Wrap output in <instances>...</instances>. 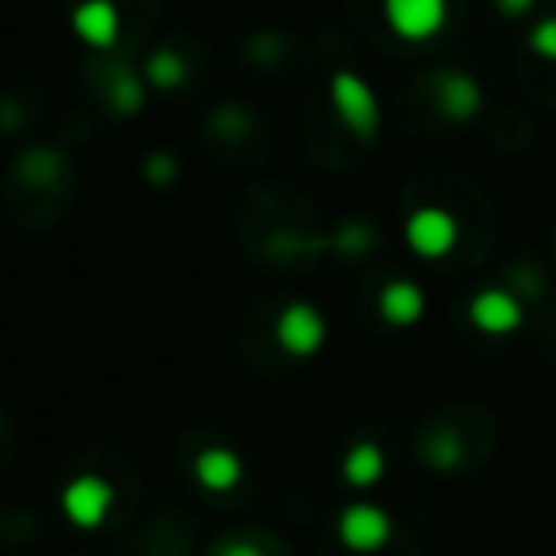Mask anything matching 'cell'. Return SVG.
Instances as JSON below:
<instances>
[{"instance_id": "obj_6", "label": "cell", "mask_w": 556, "mask_h": 556, "mask_svg": "<svg viewBox=\"0 0 556 556\" xmlns=\"http://www.w3.org/2000/svg\"><path fill=\"white\" fill-rule=\"evenodd\" d=\"M106 4H111L117 12V20H122V46H117V53L137 58L144 35L155 27V20H160L163 0H106Z\"/></svg>"}, {"instance_id": "obj_13", "label": "cell", "mask_w": 556, "mask_h": 556, "mask_svg": "<svg viewBox=\"0 0 556 556\" xmlns=\"http://www.w3.org/2000/svg\"><path fill=\"white\" fill-rule=\"evenodd\" d=\"M496 4H500V12H504V15H522L530 4H534V0H496Z\"/></svg>"}, {"instance_id": "obj_12", "label": "cell", "mask_w": 556, "mask_h": 556, "mask_svg": "<svg viewBox=\"0 0 556 556\" xmlns=\"http://www.w3.org/2000/svg\"><path fill=\"white\" fill-rule=\"evenodd\" d=\"M530 46H534V53H542V58L556 61V20L538 23L534 35H530Z\"/></svg>"}, {"instance_id": "obj_11", "label": "cell", "mask_w": 556, "mask_h": 556, "mask_svg": "<svg viewBox=\"0 0 556 556\" xmlns=\"http://www.w3.org/2000/svg\"><path fill=\"white\" fill-rule=\"evenodd\" d=\"M420 311V295L413 288H390L387 292V315L390 318H413Z\"/></svg>"}, {"instance_id": "obj_3", "label": "cell", "mask_w": 556, "mask_h": 556, "mask_svg": "<svg viewBox=\"0 0 556 556\" xmlns=\"http://www.w3.org/2000/svg\"><path fill=\"white\" fill-rule=\"evenodd\" d=\"M330 99H333V111L349 125L356 137H375L379 129V103H375L371 88H367L359 76L352 73H337L330 80Z\"/></svg>"}, {"instance_id": "obj_2", "label": "cell", "mask_w": 556, "mask_h": 556, "mask_svg": "<svg viewBox=\"0 0 556 556\" xmlns=\"http://www.w3.org/2000/svg\"><path fill=\"white\" fill-rule=\"evenodd\" d=\"M84 80L96 103L117 117H132L144 103V84L132 68V58L117 50H91L84 58Z\"/></svg>"}, {"instance_id": "obj_8", "label": "cell", "mask_w": 556, "mask_h": 556, "mask_svg": "<svg viewBox=\"0 0 556 556\" xmlns=\"http://www.w3.org/2000/svg\"><path fill=\"white\" fill-rule=\"evenodd\" d=\"M409 242L420 254H443L454 242V220L440 208H420L409 220Z\"/></svg>"}, {"instance_id": "obj_9", "label": "cell", "mask_w": 556, "mask_h": 556, "mask_svg": "<svg viewBox=\"0 0 556 556\" xmlns=\"http://www.w3.org/2000/svg\"><path fill=\"white\" fill-rule=\"evenodd\" d=\"M440 103L454 122H466L481 106V91H477V84L469 76H446L440 84Z\"/></svg>"}, {"instance_id": "obj_4", "label": "cell", "mask_w": 556, "mask_h": 556, "mask_svg": "<svg viewBox=\"0 0 556 556\" xmlns=\"http://www.w3.org/2000/svg\"><path fill=\"white\" fill-rule=\"evenodd\" d=\"M387 20L402 38L420 42L443 27L446 0H387Z\"/></svg>"}, {"instance_id": "obj_10", "label": "cell", "mask_w": 556, "mask_h": 556, "mask_svg": "<svg viewBox=\"0 0 556 556\" xmlns=\"http://www.w3.org/2000/svg\"><path fill=\"white\" fill-rule=\"evenodd\" d=\"M477 318H481L484 326H492V330L511 326L515 323V303H507L504 295H484V300L477 303Z\"/></svg>"}, {"instance_id": "obj_1", "label": "cell", "mask_w": 556, "mask_h": 556, "mask_svg": "<svg viewBox=\"0 0 556 556\" xmlns=\"http://www.w3.org/2000/svg\"><path fill=\"white\" fill-rule=\"evenodd\" d=\"M76 198V167L61 144H27L15 152L4 182H0V205L12 224L27 231H46L61 224Z\"/></svg>"}, {"instance_id": "obj_7", "label": "cell", "mask_w": 556, "mask_h": 556, "mask_svg": "<svg viewBox=\"0 0 556 556\" xmlns=\"http://www.w3.org/2000/svg\"><path fill=\"white\" fill-rule=\"evenodd\" d=\"M144 76L163 91H175V88H186L193 76V65L178 46H155L152 53L144 58Z\"/></svg>"}, {"instance_id": "obj_5", "label": "cell", "mask_w": 556, "mask_h": 556, "mask_svg": "<svg viewBox=\"0 0 556 556\" xmlns=\"http://www.w3.org/2000/svg\"><path fill=\"white\" fill-rule=\"evenodd\" d=\"M46 96L35 84H20V88H4L0 91V137H20L23 129L42 117Z\"/></svg>"}]
</instances>
